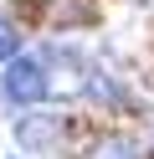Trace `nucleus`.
I'll use <instances>...</instances> for the list:
<instances>
[{
    "label": "nucleus",
    "instance_id": "nucleus-4",
    "mask_svg": "<svg viewBox=\"0 0 154 159\" xmlns=\"http://www.w3.org/2000/svg\"><path fill=\"white\" fill-rule=\"evenodd\" d=\"M10 57H21V31L0 16V62H10Z\"/></svg>",
    "mask_w": 154,
    "mask_h": 159
},
{
    "label": "nucleus",
    "instance_id": "nucleus-1",
    "mask_svg": "<svg viewBox=\"0 0 154 159\" xmlns=\"http://www.w3.org/2000/svg\"><path fill=\"white\" fill-rule=\"evenodd\" d=\"M0 87H5V98L16 108H36L51 82H46V67H41L36 57H10L5 72H0Z\"/></svg>",
    "mask_w": 154,
    "mask_h": 159
},
{
    "label": "nucleus",
    "instance_id": "nucleus-3",
    "mask_svg": "<svg viewBox=\"0 0 154 159\" xmlns=\"http://www.w3.org/2000/svg\"><path fill=\"white\" fill-rule=\"evenodd\" d=\"M77 159H149V154H144V149L133 144L128 134H98Z\"/></svg>",
    "mask_w": 154,
    "mask_h": 159
},
{
    "label": "nucleus",
    "instance_id": "nucleus-2",
    "mask_svg": "<svg viewBox=\"0 0 154 159\" xmlns=\"http://www.w3.org/2000/svg\"><path fill=\"white\" fill-rule=\"evenodd\" d=\"M16 139H21V149H31V154L51 149L62 139V113H21L16 118Z\"/></svg>",
    "mask_w": 154,
    "mask_h": 159
}]
</instances>
